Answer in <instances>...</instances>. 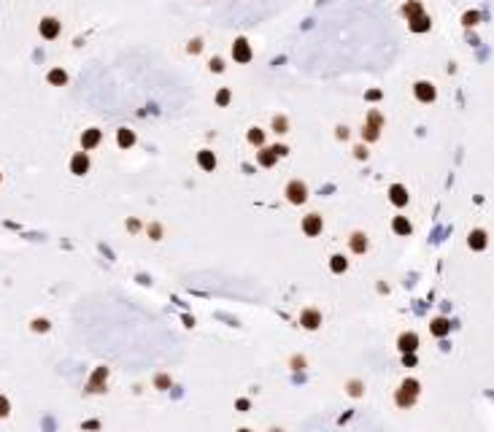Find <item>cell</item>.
I'll list each match as a JSON object with an SVG mask.
<instances>
[{
  "mask_svg": "<svg viewBox=\"0 0 494 432\" xmlns=\"http://www.w3.org/2000/svg\"><path fill=\"white\" fill-rule=\"evenodd\" d=\"M413 95H416L422 103H432L435 100V86H432L430 81H419L416 86H413Z\"/></svg>",
  "mask_w": 494,
  "mask_h": 432,
  "instance_id": "cell-5",
  "label": "cell"
},
{
  "mask_svg": "<svg viewBox=\"0 0 494 432\" xmlns=\"http://www.w3.org/2000/svg\"><path fill=\"white\" fill-rule=\"evenodd\" d=\"M389 200L397 205V208H403V205H408V189L400 187V184H395V187L389 189Z\"/></svg>",
  "mask_w": 494,
  "mask_h": 432,
  "instance_id": "cell-11",
  "label": "cell"
},
{
  "mask_svg": "<svg viewBox=\"0 0 494 432\" xmlns=\"http://www.w3.org/2000/svg\"><path fill=\"white\" fill-rule=\"evenodd\" d=\"M273 127H276V132H286V119L284 116H276V119H273Z\"/></svg>",
  "mask_w": 494,
  "mask_h": 432,
  "instance_id": "cell-26",
  "label": "cell"
},
{
  "mask_svg": "<svg viewBox=\"0 0 494 432\" xmlns=\"http://www.w3.org/2000/svg\"><path fill=\"white\" fill-rule=\"evenodd\" d=\"M100 143V130H84V135H81V146H84V151L86 149H95V146Z\"/></svg>",
  "mask_w": 494,
  "mask_h": 432,
  "instance_id": "cell-13",
  "label": "cell"
},
{
  "mask_svg": "<svg viewBox=\"0 0 494 432\" xmlns=\"http://www.w3.org/2000/svg\"><path fill=\"white\" fill-rule=\"evenodd\" d=\"M238 432H251V430H238Z\"/></svg>",
  "mask_w": 494,
  "mask_h": 432,
  "instance_id": "cell-35",
  "label": "cell"
},
{
  "mask_svg": "<svg viewBox=\"0 0 494 432\" xmlns=\"http://www.w3.org/2000/svg\"><path fill=\"white\" fill-rule=\"evenodd\" d=\"M262 138H265V132H262V130H257V127L249 132V141H251V143H257V146L262 143Z\"/></svg>",
  "mask_w": 494,
  "mask_h": 432,
  "instance_id": "cell-25",
  "label": "cell"
},
{
  "mask_svg": "<svg viewBox=\"0 0 494 432\" xmlns=\"http://www.w3.org/2000/svg\"><path fill=\"white\" fill-rule=\"evenodd\" d=\"M189 51H195V54H197V51H200V41H192L189 43Z\"/></svg>",
  "mask_w": 494,
  "mask_h": 432,
  "instance_id": "cell-33",
  "label": "cell"
},
{
  "mask_svg": "<svg viewBox=\"0 0 494 432\" xmlns=\"http://www.w3.org/2000/svg\"><path fill=\"white\" fill-rule=\"evenodd\" d=\"M300 324H303L305 330H316L319 324H322V314H319V311H313V308L303 311V316H300Z\"/></svg>",
  "mask_w": 494,
  "mask_h": 432,
  "instance_id": "cell-8",
  "label": "cell"
},
{
  "mask_svg": "<svg viewBox=\"0 0 494 432\" xmlns=\"http://www.w3.org/2000/svg\"><path fill=\"white\" fill-rule=\"evenodd\" d=\"M232 57L238 59V62H249L251 59V46L243 41V38H238L235 43H232Z\"/></svg>",
  "mask_w": 494,
  "mask_h": 432,
  "instance_id": "cell-6",
  "label": "cell"
},
{
  "mask_svg": "<svg viewBox=\"0 0 494 432\" xmlns=\"http://www.w3.org/2000/svg\"><path fill=\"white\" fill-rule=\"evenodd\" d=\"M397 349L403 351V354H413V351L419 349V335L416 332H403L397 341Z\"/></svg>",
  "mask_w": 494,
  "mask_h": 432,
  "instance_id": "cell-4",
  "label": "cell"
},
{
  "mask_svg": "<svg viewBox=\"0 0 494 432\" xmlns=\"http://www.w3.org/2000/svg\"><path fill=\"white\" fill-rule=\"evenodd\" d=\"M105 378H108V370H105V368H97V370H95V376H92V381H89V387L97 392V387L105 381Z\"/></svg>",
  "mask_w": 494,
  "mask_h": 432,
  "instance_id": "cell-21",
  "label": "cell"
},
{
  "mask_svg": "<svg viewBox=\"0 0 494 432\" xmlns=\"http://www.w3.org/2000/svg\"><path fill=\"white\" fill-rule=\"evenodd\" d=\"M49 81H51V84H65V81H68V76H65V70L54 68V70L49 73Z\"/></svg>",
  "mask_w": 494,
  "mask_h": 432,
  "instance_id": "cell-23",
  "label": "cell"
},
{
  "mask_svg": "<svg viewBox=\"0 0 494 432\" xmlns=\"http://www.w3.org/2000/svg\"><path fill=\"white\" fill-rule=\"evenodd\" d=\"M403 11H405V16H408V19H411V16H416V14H422V5H419V3H416V0H411V3H408V5H405V8H403Z\"/></svg>",
  "mask_w": 494,
  "mask_h": 432,
  "instance_id": "cell-24",
  "label": "cell"
},
{
  "mask_svg": "<svg viewBox=\"0 0 494 432\" xmlns=\"http://www.w3.org/2000/svg\"><path fill=\"white\" fill-rule=\"evenodd\" d=\"M216 100H219V105H227V103H230V89H222Z\"/></svg>",
  "mask_w": 494,
  "mask_h": 432,
  "instance_id": "cell-27",
  "label": "cell"
},
{
  "mask_svg": "<svg viewBox=\"0 0 494 432\" xmlns=\"http://www.w3.org/2000/svg\"><path fill=\"white\" fill-rule=\"evenodd\" d=\"M346 265H349V262H346L340 254H335V257H332V262H330V268H332V273H343Z\"/></svg>",
  "mask_w": 494,
  "mask_h": 432,
  "instance_id": "cell-22",
  "label": "cell"
},
{
  "mask_svg": "<svg viewBox=\"0 0 494 432\" xmlns=\"http://www.w3.org/2000/svg\"><path fill=\"white\" fill-rule=\"evenodd\" d=\"M116 141H119V146H132V143H135V132H132V130H119Z\"/></svg>",
  "mask_w": 494,
  "mask_h": 432,
  "instance_id": "cell-20",
  "label": "cell"
},
{
  "mask_svg": "<svg viewBox=\"0 0 494 432\" xmlns=\"http://www.w3.org/2000/svg\"><path fill=\"white\" fill-rule=\"evenodd\" d=\"M305 197H308V189H305L303 181H289L286 184V200L289 203L300 205V203H305Z\"/></svg>",
  "mask_w": 494,
  "mask_h": 432,
  "instance_id": "cell-2",
  "label": "cell"
},
{
  "mask_svg": "<svg viewBox=\"0 0 494 432\" xmlns=\"http://www.w3.org/2000/svg\"><path fill=\"white\" fill-rule=\"evenodd\" d=\"M32 330H41L43 332V330H49V324H46L43 319H38V322H32Z\"/></svg>",
  "mask_w": 494,
  "mask_h": 432,
  "instance_id": "cell-32",
  "label": "cell"
},
{
  "mask_svg": "<svg viewBox=\"0 0 494 432\" xmlns=\"http://www.w3.org/2000/svg\"><path fill=\"white\" fill-rule=\"evenodd\" d=\"M392 227H395V232H397V235H408V232H411V222H408L405 216H397Z\"/></svg>",
  "mask_w": 494,
  "mask_h": 432,
  "instance_id": "cell-19",
  "label": "cell"
},
{
  "mask_svg": "<svg viewBox=\"0 0 494 432\" xmlns=\"http://www.w3.org/2000/svg\"><path fill=\"white\" fill-rule=\"evenodd\" d=\"M357 157H359V159L367 157V149H365V146H359V149H357Z\"/></svg>",
  "mask_w": 494,
  "mask_h": 432,
  "instance_id": "cell-34",
  "label": "cell"
},
{
  "mask_svg": "<svg viewBox=\"0 0 494 432\" xmlns=\"http://www.w3.org/2000/svg\"><path fill=\"white\" fill-rule=\"evenodd\" d=\"M432 332H435L438 338L449 335V332H451V322H449V319H435V322H432Z\"/></svg>",
  "mask_w": 494,
  "mask_h": 432,
  "instance_id": "cell-17",
  "label": "cell"
},
{
  "mask_svg": "<svg viewBox=\"0 0 494 432\" xmlns=\"http://www.w3.org/2000/svg\"><path fill=\"white\" fill-rule=\"evenodd\" d=\"M281 154H286V146H273V149H262V151H259L257 159H259V165H262V168H270V165L276 162Z\"/></svg>",
  "mask_w": 494,
  "mask_h": 432,
  "instance_id": "cell-3",
  "label": "cell"
},
{
  "mask_svg": "<svg viewBox=\"0 0 494 432\" xmlns=\"http://www.w3.org/2000/svg\"><path fill=\"white\" fill-rule=\"evenodd\" d=\"M470 246L473 249H486V232L484 230H476V232H470Z\"/></svg>",
  "mask_w": 494,
  "mask_h": 432,
  "instance_id": "cell-18",
  "label": "cell"
},
{
  "mask_svg": "<svg viewBox=\"0 0 494 432\" xmlns=\"http://www.w3.org/2000/svg\"><path fill=\"white\" fill-rule=\"evenodd\" d=\"M211 70H216V73H219V70H224V62H222L219 57H213V59H211Z\"/></svg>",
  "mask_w": 494,
  "mask_h": 432,
  "instance_id": "cell-28",
  "label": "cell"
},
{
  "mask_svg": "<svg viewBox=\"0 0 494 432\" xmlns=\"http://www.w3.org/2000/svg\"><path fill=\"white\" fill-rule=\"evenodd\" d=\"M351 251H357V254H365L367 251V235L365 232H354L351 235Z\"/></svg>",
  "mask_w": 494,
  "mask_h": 432,
  "instance_id": "cell-16",
  "label": "cell"
},
{
  "mask_svg": "<svg viewBox=\"0 0 494 432\" xmlns=\"http://www.w3.org/2000/svg\"><path fill=\"white\" fill-rule=\"evenodd\" d=\"M416 395H419V381H413V378H405L403 384H400V392H397V405H413L416 403Z\"/></svg>",
  "mask_w": 494,
  "mask_h": 432,
  "instance_id": "cell-1",
  "label": "cell"
},
{
  "mask_svg": "<svg viewBox=\"0 0 494 432\" xmlns=\"http://www.w3.org/2000/svg\"><path fill=\"white\" fill-rule=\"evenodd\" d=\"M197 165L203 170H213V168H216V157H213V151H208V149L200 151V154H197Z\"/></svg>",
  "mask_w": 494,
  "mask_h": 432,
  "instance_id": "cell-14",
  "label": "cell"
},
{
  "mask_svg": "<svg viewBox=\"0 0 494 432\" xmlns=\"http://www.w3.org/2000/svg\"><path fill=\"white\" fill-rule=\"evenodd\" d=\"M378 130H381V114H378V111H373V114H370V124L362 130V135L367 138V141H376Z\"/></svg>",
  "mask_w": 494,
  "mask_h": 432,
  "instance_id": "cell-7",
  "label": "cell"
},
{
  "mask_svg": "<svg viewBox=\"0 0 494 432\" xmlns=\"http://www.w3.org/2000/svg\"><path fill=\"white\" fill-rule=\"evenodd\" d=\"M0 416H8V400L0 397Z\"/></svg>",
  "mask_w": 494,
  "mask_h": 432,
  "instance_id": "cell-30",
  "label": "cell"
},
{
  "mask_svg": "<svg viewBox=\"0 0 494 432\" xmlns=\"http://www.w3.org/2000/svg\"><path fill=\"white\" fill-rule=\"evenodd\" d=\"M41 35L43 38H57L59 35V22H57V19H43V22H41Z\"/></svg>",
  "mask_w": 494,
  "mask_h": 432,
  "instance_id": "cell-12",
  "label": "cell"
},
{
  "mask_svg": "<svg viewBox=\"0 0 494 432\" xmlns=\"http://www.w3.org/2000/svg\"><path fill=\"white\" fill-rule=\"evenodd\" d=\"M408 22H411V30H413V32L430 30V16H427V14H416V16H411Z\"/></svg>",
  "mask_w": 494,
  "mask_h": 432,
  "instance_id": "cell-15",
  "label": "cell"
},
{
  "mask_svg": "<svg viewBox=\"0 0 494 432\" xmlns=\"http://www.w3.org/2000/svg\"><path fill=\"white\" fill-rule=\"evenodd\" d=\"M478 22V14L476 11H470V14H465V24H476Z\"/></svg>",
  "mask_w": 494,
  "mask_h": 432,
  "instance_id": "cell-31",
  "label": "cell"
},
{
  "mask_svg": "<svg viewBox=\"0 0 494 432\" xmlns=\"http://www.w3.org/2000/svg\"><path fill=\"white\" fill-rule=\"evenodd\" d=\"M70 170L76 173V176H84V173L89 170V157H86V151H78V154L70 159Z\"/></svg>",
  "mask_w": 494,
  "mask_h": 432,
  "instance_id": "cell-9",
  "label": "cell"
},
{
  "mask_svg": "<svg viewBox=\"0 0 494 432\" xmlns=\"http://www.w3.org/2000/svg\"><path fill=\"white\" fill-rule=\"evenodd\" d=\"M303 230H305V235H319V232H322V216H319V214H308V216H305V222H303Z\"/></svg>",
  "mask_w": 494,
  "mask_h": 432,
  "instance_id": "cell-10",
  "label": "cell"
},
{
  "mask_svg": "<svg viewBox=\"0 0 494 432\" xmlns=\"http://www.w3.org/2000/svg\"><path fill=\"white\" fill-rule=\"evenodd\" d=\"M157 387H159V389L170 387V378H168V376H157Z\"/></svg>",
  "mask_w": 494,
  "mask_h": 432,
  "instance_id": "cell-29",
  "label": "cell"
}]
</instances>
